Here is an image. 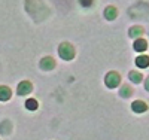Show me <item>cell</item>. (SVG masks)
Instances as JSON below:
<instances>
[{"label":"cell","instance_id":"277c9868","mask_svg":"<svg viewBox=\"0 0 149 140\" xmlns=\"http://www.w3.org/2000/svg\"><path fill=\"white\" fill-rule=\"evenodd\" d=\"M131 109H133L134 112H137V113H142V112H146L148 106H146V103H145V101H140V100H137V101H134V103L131 104Z\"/></svg>","mask_w":149,"mask_h":140},{"label":"cell","instance_id":"9a60e30c","mask_svg":"<svg viewBox=\"0 0 149 140\" xmlns=\"http://www.w3.org/2000/svg\"><path fill=\"white\" fill-rule=\"evenodd\" d=\"M146 88H148V91H149V78L146 79Z\"/></svg>","mask_w":149,"mask_h":140},{"label":"cell","instance_id":"3957f363","mask_svg":"<svg viewBox=\"0 0 149 140\" xmlns=\"http://www.w3.org/2000/svg\"><path fill=\"white\" fill-rule=\"evenodd\" d=\"M31 84L30 82H27V81H24V82H21L19 85H18V94L19 95H26V94H29L30 91H31Z\"/></svg>","mask_w":149,"mask_h":140},{"label":"cell","instance_id":"8fae6325","mask_svg":"<svg viewBox=\"0 0 149 140\" xmlns=\"http://www.w3.org/2000/svg\"><path fill=\"white\" fill-rule=\"evenodd\" d=\"M130 79H131L134 84H139V82L142 81V75L137 73V72H131V73H130Z\"/></svg>","mask_w":149,"mask_h":140},{"label":"cell","instance_id":"6da1fadb","mask_svg":"<svg viewBox=\"0 0 149 140\" xmlns=\"http://www.w3.org/2000/svg\"><path fill=\"white\" fill-rule=\"evenodd\" d=\"M58 52H60V57L63 60H72L74 57V49L69 43H63V45H61L60 49H58Z\"/></svg>","mask_w":149,"mask_h":140},{"label":"cell","instance_id":"4fadbf2b","mask_svg":"<svg viewBox=\"0 0 149 140\" xmlns=\"http://www.w3.org/2000/svg\"><path fill=\"white\" fill-rule=\"evenodd\" d=\"M131 94V90L128 86H122V90H121V95L122 97H127V95H130Z\"/></svg>","mask_w":149,"mask_h":140},{"label":"cell","instance_id":"7c38bea8","mask_svg":"<svg viewBox=\"0 0 149 140\" xmlns=\"http://www.w3.org/2000/svg\"><path fill=\"white\" fill-rule=\"evenodd\" d=\"M142 33V29L140 27H133L131 30H130V36H133V37H136L137 34H140Z\"/></svg>","mask_w":149,"mask_h":140},{"label":"cell","instance_id":"52a82bcc","mask_svg":"<svg viewBox=\"0 0 149 140\" xmlns=\"http://www.w3.org/2000/svg\"><path fill=\"white\" fill-rule=\"evenodd\" d=\"M136 64H137L139 67H142V69L148 67V66H149V57H146V55L137 57V60H136Z\"/></svg>","mask_w":149,"mask_h":140},{"label":"cell","instance_id":"7a4b0ae2","mask_svg":"<svg viewBox=\"0 0 149 140\" xmlns=\"http://www.w3.org/2000/svg\"><path fill=\"white\" fill-rule=\"evenodd\" d=\"M104 82H106V85H107L109 88H115V86L119 84V75H118L116 72H110V73H107Z\"/></svg>","mask_w":149,"mask_h":140},{"label":"cell","instance_id":"5b68a950","mask_svg":"<svg viewBox=\"0 0 149 140\" xmlns=\"http://www.w3.org/2000/svg\"><path fill=\"white\" fill-rule=\"evenodd\" d=\"M54 60L52 58H49V57H46V58H43L42 61H40V66H42V69H45V70H51V69H54Z\"/></svg>","mask_w":149,"mask_h":140},{"label":"cell","instance_id":"30bf717a","mask_svg":"<svg viewBox=\"0 0 149 140\" xmlns=\"http://www.w3.org/2000/svg\"><path fill=\"white\" fill-rule=\"evenodd\" d=\"M26 107H27L29 110H36V109H37V101H36L34 98H29V100L26 101Z\"/></svg>","mask_w":149,"mask_h":140},{"label":"cell","instance_id":"8992f818","mask_svg":"<svg viewBox=\"0 0 149 140\" xmlns=\"http://www.w3.org/2000/svg\"><path fill=\"white\" fill-rule=\"evenodd\" d=\"M148 48V43H146V40H143V39H137L134 42V49L137 51V52H143V51Z\"/></svg>","mask_w":149,"mask_h":140},{"label":"cell","instance_id":"5bb4252c","mask_svg":"<svg viewBox=\"0 0 149 140\" xmlns=\"http://www.w3.org/2000/svg\"><path fill=\"white\" fill-rule=\"evenodd\" d=\"M79 3H81L82 6H85V8H88V6L93 5V0H79Z\"/></svg>","mask_w":149,"mask_h":140},{"label":"cell","instance_id":"ba28073f","mask_svg":"<svg viewBox=\"0 0 149 140\" xmlns=\"http://www.w3.org/2000/svg\"><path fill=\"white\" fill-rule=\"evenodd\" d=\"M9 97H10V90L8 86H0V100L2 101H6V100H9Z\"/></svg>","mask_w":149,"mask_h":140},{"label":"cell","instance_id":"9c48e42d","mask_svg":"<svg viewBox=\"0 0 149 140\" xmlns=\"http://www.w3.org/2000/svg\"><path fill=\"white\" fill-rule=\"evenodd\" d=\"M116 15H118L116 9H115V8H112V6H110V8H107V9L104 10V17H106L107 20H113Z\"/></svg>","mask_w":149,"mask_h":140}]
</instances>
